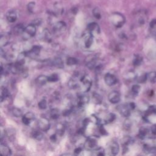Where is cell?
I'll list each match as a JSON object with an SVG mask.
<instances>
[{
    "mask_svg": "<svg viewBox=\"0 0 156 156\" xmlns=\"http://www.w3.org/2000/svg\"><path fill=\"white\" fill-rule=\"evenodd\" d=\"M148 130L147 129L143 128H141V129H140V130L139 135H138V136H139V137L141 138V139H143V138L146 137V134L148 133Z\"/></svg>",
    "mask_w": 156,
    "mask_h": 156,
    "instance_id": "1f68e13d",
    "label": "cell"
},
{
    "mask_svg": "<svg viewBox=\"0 0 156 156\" xmlns=\"http://www.w3.org/2000/svg\"><path fill=\"white\" fill-rule=\"evenodd\" d=\"M43 39L45 41H48L49 42V40L51 39V35L50 32H49L48 30H44L43 32Z\"/></svg>",
    "mask_w": 156,
    "mask_h": 156,
    "instance_id": "d6a6232c",
    "label": "cell"
},
{
    "mask_svg": "<svg viewBox=\"0 0 156 156\" xmlns=\"http://www.w3.org/2000/svg\"><path fill=\"white\" fill-rule=\"evenodd\" d=\"M32 137L35 138V139L37 140H41L43 137V135L42 133L40 132L39 131H34L32 133Z\"/></svg>",
    "mask_w": 156,
    "mask_h": 156,
    "instance_id": "4dcf8cb0",
    "label": "cell"
},
{
    "mask_svg": "<svg viewBox=\"0 0 156 156\" xmlns=\"http://www.w3.org/2000/svg\"><path fill=\"white\" fill-rule=\"evenodd\" d=\"M142 62V58L139 55H136L135 58L133 59V63L135 66H138Z\"/></svg>",
    "mask_w": 156,
    "mask_h": 156,
    "instance_id": "e575fe53",
    "label": "cell"
},
{
    "mask_svg": "<svg viewBox=\"0 0 156 156\" xmlns=\"http://www.w3.org/2000/svg\"><path fill=\"white\" fill-rule=\"evenodd\" d=\"M88 122H89V119H88V118H86L84 120L83 125H84V128H85V127L88 125Z\"/></svg>",
    "mask_w": 156,
    "mask_h": 156,
    "instance_id": "bcb514c9",
    "label": "cell"
},
{
    "mask_svg": "<svg viewBox=\"0 0 156 156\" xmlns=\"http://www.w3.org/2000/svg\"><path fill=\"white\" fill-rule=\"evenodd\" d=\"M77 62V60L76 58H74V57H68L67 60H66V64L70 65V66L76 65Z\"/></svg>",
    "mask_w": 156,
    "mask_h": 156,
    "instance_id": "f546056e",
    "label": "cell"
},
{
    "mask_svg": "<svg viewBox=\"0 0 156 156\" xmlns=\"http://www.w3.org/2000/svg\"><path fill=\"white\" fill-rule=\"evenodd\" d=\"M35 119V115L33 113L29 112L25 115L22 118V121L26 125H29L31 123V121Z\"/></svg>",
    "mask_w": 156,
    "mask_h": 156,
    "instance_id": "4fadbf2b",
    "label": "cell"
},
{
    "mask_svg": "<svg viewBox=\"0 0 156 156\" xmlns=\"http://www.w3.org/2000/svg\"><path fill=\"white\" fill-rule=\"evenodd\" d=\"M132 141V138L130 137L127 136L125 137V138L122 139V144H123L125 146H126L127 145H128L129 144H130Z\"/></svg>",
    "mask_w": 156,
    "mask_h": 156,
    "instance_id": "8d00e7d4",
    "label": "cell"
},
{
    "mask_svg": "<svg viewBox=\"0 0 156 156\" xmlns=\"http://www.w3.org/2000/svg\"><path fill=\"white\" fill-rule=\"evenodd\" d=\"M25 27L23 26L22 24H18L17 26H15L13 29V32L14 34L18 35V34H22L25 31Z\"/></svg>",
    "mask_w": 156,
    "mask_h": 156,
    "instance_id": "ffe728a7",
    "label": "cell"
},
{
    "mask_svg": "<svg viewBox=\"0 0 156 156\" xmlns=\"http://www.w3.org/2000/svg\"><path fill=\"white\" fill-rule=\"evenodd\" d=\"M48 81V77L44 75H40L36 78V83L38 85L42 86L45 85Z\"/></svg>",
    "mask_w": 156,
    "mask_h": 156,
    "instance_id": "e0dca14e",
    "label": "cell"
},
{
    "mask_svg": "<svg viewBox=\"0 0 156 156\" xmlns=\"http://www.w3.org/2000/svg\"><path fill=\"white\" fill-rule=\"evenodd\" d=\"M12 113L14 117L18 118L22 116V111L17 107H14L12 109Z\"/></svg>",
    "mask_w": 156,
    "mask_h": 156,
    "instance_id": "4316f807",
    "label": "cell"
},
{
    "mask_svg": "<svg viewBox=\"0 0 156 156\" xmlns=\"http://www.w3.org/2000/svg\"><path fill=\"white\" fill-rule=\"evenodd\" d=\"M84 44L86 48H88L92 45L93 42V36L92 33L87 30V32H85L83 35Z\"/></svg>",
    "mask_w": 156,
    "mask_h": 156,
    "instance_id": "5b68a950",
    "label": "cell"
},
{
    "mask_svg": "<svg viewBox=\"0 0 156 156\" xmlns=\"http://www.w3.org/2000/svg\"><path fill=\"white\" fill-rule=\"evenodd\" d=\"M0 152L3 155H10L12 154V151L9 148V146H7L4 143H1L0 144Z\"/></svg>",
    "mask_w": 156,
    "mask_h": 156,
    "instance_id": "9a60e30c",
    "label": "cell"
},
{
    "mask_svg": "<svg viewBox=\"0 0 156 156\" xmlns=\"http://www.w3.org/2000/svg\"><path fill=\"white\" fill-rule=\"evenodd\" d=\"M148 79V74H143L137 78V82L139 83H144Z\"/></svg>",
    "mask_w": 156,
    "mask_h": 156,
    "instance_id": "d590c367",
    "label": "cell"
},
{
    "mask_svg": "<svg viewBox=\"0 0 156 156\" xmlns=\"http://www.w3.org/2000/svg\"><path fill=\"white\" fill-rule=\"evenodd\" d=\"M156 26V19H154L150 23V27L151 28H154Z\"/></svg>",
    "mask_w": 156,
    "mask_h": 156,
    "instance_id": "ee69618b",
    "label": "cell"
},
{
    "mask_svg": "<svg viewBox=\"0 0 156 156\" xmlns=\"http://www.w3.org/2000/svg\"><path fill=\"white\" fill-rule=\"evenodd\" d=\"M148 79H149V81L152 83H155L156 82V72H150L148 74Z\"/></svg>",
    "mask_w": 156,
    "mask_h": 156,
    "instance_id": "f1b7e54d",
    "label": "cell"
},
{
    "mask_svg": "<svg viewBox=\"0 0 156 156\" xmlns=\"http://www.w3.org/2000/svg\"><path fill=\"white\" fill-rule=\"evenodd\" d=\"M92 99H93L94 103L96 104H101L102 101H103V97L99 94L95 93V92H94L93 95H92Z\"/></svg>",
    "mask_w": 156,
    "mask_h": 156,
    "instance_id": "44dd1931",
    "label": "cell"
},
{
    "mask_svg": "<svg viewBox=\"0 0 156 156\" xmlns=\"http://www.w3.org/2000/svg\"><path fill=\"white\" fill-rule=\"evenodd\" d=\"M59 76L57 74H53L48 77L49 82H57L59 80Z\"/></svg>",
    "mask_w": 156,
    "mask_h": 156,
    "instance_id": "74e56055",
    "label": "cell"
},
{
    "mask_svg": "<svg viewBox=\"0 0 156 156\" xmlns=\"http://www.w3.org/2000/svg\"><path fill=\"white\" fill-rule=\"evenodd\" d=\"M38 126L41 130L43 132H47L50 128V121L47 118H41L38 122Z\"/></svg>",
    "mask_w": 156,
    "mask_h": 156,
    "instance_id": "3957f363",
    "label": "cell"
},
{
    "mask_svg": "<svg viewBox=\"0 0 156 156\" xmlns=\"http://www.w3.org/2000/svg\"><path fill=\"white\" fill-rule=\"evenodd\" d=\"M68 86L70 87V88L72 89H75L79 87V82L77 79H76V77H73L71 78L70 80L68 82Z\"/></svg>",
    "mask_w": 156,
    "mask_h": 156,
    "instance_id": "7402d4cb",
    "label": "cell"
},
{
    "mask_svg": "<svg viewBox=\"0 0 156 156\" xmlns=\"http://www.w3.org/2000/svg\"><path fill=\"white\" fill-rule=\"evenodd\" d=\"M38 106H39V109L44 110L47 108V102L46 101V99H42L39 102V104H38Z\"/></svg>",
    "mask_w": 156,
    "mask_h": 156,
    "instance_id": "836d02e7",
    "label": "cell"
},
{
    "mask_svg": "<svg viewBox=\"0 0 156 156\" xmlns=\"http://www.w3.org/2000/svg\"><path fill=\"white\" fill-rule=\"evenodd\" d=\"M143 151L146 154L153 153L156 151V148L155 147H150L149 146L144 145L143 147Z\"/></svg>",
    "mask_w": 156,
    "mask_h": 156,
    "instance_id": "83f0119b",
    "label": "cell"
},
{
    "mask_svg": "<svg viewBox=\"0 0 156 156\" xmlns=\"http://www.w3.org/2000/svg\"><path fill=\"white\" fill-rule=\"evenodd\" d=\"M117 110L122 115L125 117H128L130 114V109L128 106V104H121L117 107Z\"/></svg>",
    "mask_w": 156,
    "mask_h": 156,
    "instance_id": "8992f818",
    "label": "cell"
},
{
    "mask_svg": "<svg viewBox=\"0 0 156 156\" xmlns=\"http://www.w3.org/2000/svg\"><path fill=\"white\" fill-rule=\"evenodd\" d=\"M99 131L100 132H101L103 135H106L107 134V132L105 129L104 128V127L103 126V125H101V126H100L99 128Z\"/></svg>",
    "mask_w": 156,
    "mask_h": 156,
    "instance_id": "7bdbcfd3",
    "label": "cell"
},
{
    "mask_svg": "<svg viewBox=\"0 0 156 156\" xmlns=\"http://www.w3.org/2000/svg\"><path fill=\"white\" fill-rule=\"evenodd\" d=\"M130 121L129 120H126L125 121V128H129L130 127Z\"/></svg>",
    "mask_w": 156,
    "mask_h": 156,
    "instance_id": "f6af8a7d",
    "label": "cell"
},
{
    "mask_svg": "<svg viewBox=\"0 0 156 156\" xmlns=\"http://www.w3.org/2000/svg\"><path fill=\"white\" fill-rule=\"evenodd\" d=\"M110 150L112 155H117L120 151L118 144L116 141H112L110 144Z\"/></svg>",
    "mask_w": 156,
    "mask_h": 156,
    "instance_id": "2e32d148",
    "label": "cell"
},
{
    "mask_svg": "<svg viewBox=\"0 0 156 156\" xmlns=\"http://www.w3.org/2000/svg\"><path fill=\"white\" fill-rule=\"evenodd\" d=\"M37 29L36 25L34 24H31V25H28L26 27H25V31L23 35V39L24 40H28L29 38L34 37L36 34Z\"/></svg>",
    "mask_w": 156,
    "mask_h": 156,
    "instance_id": "7a4b0ae2",
    "label": "cell"
},
{
    "mask_svg": "<svg viewBox=\"0 0 156 156\" xmlns=\"http://www.w3.org/2000/svg\"><path fill=\"white\" fill-rule=\"evenodd\" d=\"M52 65L55 66V67L62 69L64 67V64H63V60L62 59L59 58V57H56V58L54 59L53 61H52Z\"/></svg>",
    "mask_w": 156,
    "mask_h": 156,
    "instance_id": "d6986e66",
    "label": "cell"
},
{
    "mask_svg": "<svg viewBox=\"0 0 156 156\" xmlns=\"http://www.w3.org/2000/svg\"><path fill=\"white\" fill-rule=\"evenodd\" d=\"M110 21L116 28H121L125 23L126 19L125 16L119 12H114L110 16Z\"/></svg>",
    "mask_w": 156,
    "mask_h": 156,
    "instance_id": "6da1fadb",
    "label": "cell"
},
{
    "mask_svg": "<svg viewBox=\"0 0 156 156\" xmlns=\"http://www.w3.org/2000/svg\"><path fill=\"white\" fill-rule=\"evenodd\" d=\"M84 148L87 150L95 151V149L98 148L96 140L93 138H88L84 144Z\"/></svg>",
    "mask_w": 156,
    "mask_h": 156,
    "instance_id": "277c9868",
    "label": "cell"
},
{
    "mask_svg": "<svg viewBox=\"0 0 156 156\" xmlns=\"http://www.w3.org/2000/svg\"><path fill=\"white\" fill-rule=\"evenodd\" d=\"M9 43V37L6 35H1L0 37V44L1 47L6 46Z\"/></svg>",
    "mask_w": 156,
    "mask_h": 156,
    "instance_id": "cb8c5ba5",
    "label": "cell"
},
{
    "mask_svg": "<svg viewBox=\"0 0 156 156\" xmlns=\"http://www.w3.org/2000/svg\"><path fill=\"white\" fill-rule=\"evenodd\" d=\"M50 116L51 118L55 120L59 117V110L57 109H53L50 112Z\"/></svg>",
    "mask_w": 156,
    "mask_h": 156,
    "instance_id": "d4e9b609",
    "label": "cell"
},
{
    "mask_svg": "<svg viewBox=\"0 0 156 156\" xmlns=\"http://www.w3.org/2000/svg\"><path fill=\"white\" fill-rule=\"evenodd\" d=\"M108 99L112 104H117L119 103L121 99L120 93L117 91H113L109 93Z\"/></svg>",
    "mask_w": 156,
    "mask_h": 156,
    "instance_id": "52a82bcc",
    "label": "cell"
},
{
    "mask_svg": "<svg viewBox=\"0 0 156 156\" xmlns=\"http://www.w3.org/2000/svg\"><path fill=\"white\" fill-rule=\"evenodd\" d=\"M81 82H82V84L84 85L85 88H86L85 92L89 91V90L90 89V87L92 86V80L90 79V77L88 76L85 75L83 77L81 78Z\"/></svg>",
    "mask_w": 156,
    "mask_h": 156,
    "instance_id": "30bf717a",
    "label": "cell"
},
{
    "mask_svg": "<svg viewBox=\"0 0 156 156\" xmlns=\"http://www.w3.org/2000/svg\"><path fill=\"white\" fill-rule=\"evenodd\" d=\"M9 95V92L6 87H1V102H3Z\"/></svg>",
    "mask_w": 156,
    "mask_h": 156,
    "instance_id": "603a6c76",
    "label": "cell"
},
{
    "mask_svg": "<svg viewBox=\"0 0 156 156\" xmlns=\"http://www.w3.org/2000/svg\"><path fill=\"white\" fill-rule=\"evenodd\" d=\"M57 132L60 135H62L63 133H64V128H63V126L59 125L57 127Z\"/></svg>",
    "mask_w": 156,
    "mask_h": 156,
    "instance_id": "60d3db41",
    "label": "cell"
},
{
    "mask_svg": "<svg viewBox=\"0 0 156 156\" xmlns=\"http://www.w3.org/2000/svg\"><path fill=\"white\" fill-rule=\"evenodd\" d=\"M86 66L90 70L95 68L96 66V58L93 55H90L86 59Z\"/></svg>",
    "mask_w": 156,
    "mask_h": 156,
    "instance_id": "8fae6325",
    "label": "cell"
},
{
    "mask_svg": "<svg viewBox=\"0 0 156 156\" xmlns=\"http://www.w3.org/2000/svg\"><path fill=\"white\" fill-rule=\"evenodd\" d=\"M6 19L9 23H14L17 19V12L14 10H10L6 14Z\"/></svg>",
    "mask_w": 156,
    "mask_h": 156,
    "instance_id": "5bb4252c",
    "label": "cell"
},
{
    "mask_svg": "<svg viewBox=\"0 0 156 156\" xmlns=\"http://www.w3.org/2000/svg\"><path fill=\"white\" fill-rule=\"evenodd\" d=\"M87 30L93 34V32L99 33L100 31L99 27L96 23H91L87 26Z\"/></svg>",
    "mask_w": 156,
    "mask_h": 156,
    "instance_id": "ac0fdd59",
    "label": "cell"
},
{
    "mask_svg": "<svg viewBox=\"0 0 156 156\" xmlns=\"http://www.w3.org/2000/svg\"><path fill=\"white\" fill-rule=\"evenodd\" d=\"M93 14L94 17L97 19H100L101 17V13H100V11L98 8H95L93 10Z\"/></svg>",
    "mask_w": 156,
    "mask_h": 156,
    "instance_id": "f35d334b",
    "label": "cell"
},
{
    "mask_svg": "<svg viewBox=\"0 0 156 156\" xmlns=\"http://www.w3.org/2000/svg\"><path fill=\"white\" fill-rule=\"evenodd\" d=\"M66 27V25L65 22L62 21H58L54 25L52 30H53V32L55 34H60V33L62 32L65 31Z\"/></svg>",
    "mask_w": 156,
    "mask_h": 156,
    "instance_id": "ba28073f",
    "label": "cell"
},
{
    "mask_svg": "<svg viewBox=\"0 0 156 156\" xmlns=\"http://www.w3.org/2000/svg\"><path fill=\"white\" fill-rule=\"evenodd\" d=\"M35 5H36V4H35V3L34 2H31L29 3L28 5V9L29 12H31V13L34 12Z\"/></svg>",
    "mask_w": 156,
    "mask_h": 156,
    "instance_id": "b9f144b4",
    "label": "cell"
},
{
    "mask_svg": "<svg viewBox=\"0 0 156 156\" xmlns=\"http://www.w3.org/2000/svg\"><path fill=\"white\" fill-rule=\"evenodd\" d=\"M151 131H152V132L154 133V134L156 135V125H154L152 126V128H151Z\"/></svg>",
    "mask_w": 156,
    "mask_h": 156,
    "instance_id": "7dc6e473",
    "label": "cell"
},
{
    "mask_svg": "<svg viewBox=\"0 0 156 156\" xmlns=\"http://www.w3.org/2000/svg\"><path fill=\"white\" fill-rule=\"evenodd\" d=\"M41 48L39 46H34L32 48V49L29 51L26 52L27 56H29L31 58H35L39 54L40 52Z\"/></svg>",
    "mask_w": 156,
    "mask_h": 156,
    "instance_id": "7c38bea8",
    "label": "cell"
},
{
    "mask_svg": "<svg viewBox=\"0 0 156 156\" xmlns=\"http://www.w3.org/2000/svg\"><path fill=\"white\" fill-rule=\"evenodd\" d=\"M115 115L114 114H109L107 115V116L106 117V118H105L104 121L106 123H110V122H112L114 121L115 120Z\"/></svg>",
    "mask_w": 156,
    "mask_h": 156,
    "instance_id": "484cf974",
    "label": "cell"
},
{
    "mask_svg": "<svg viewBox=\"0 0 156 156\" xmlns=\"http://www.w3.org/2000/svg\"><path fill=\"white\" fill-rule=\"evenodd\" d=\"M140 90V86L138 84H135L132 87V92L134 94H138Z\"/></svg>",
    "mask_w": 156,
    "mask_h": 156,
    "instance_id": "ab89813d",
    "label": "cell"
},
{
    "mask_svg": "<svg viewBox=\"0 0 156 156\" xmlns=\"http://www.w3.org/2000/svg\"><path fill=\"white\" fill-rule=\"evenodd\" d=\"M104 81L106 84L109 86H113L117 84V78L114 74L110 73H107L105 75Z\"/></svg>",
    "mask_w": 156,
    "mask_h": 156,
    "instance_id": "9c48e42d",
    "label": "cell"
},
{
    "mask_svg": "<svg viewBox=\"0 0 156 156\" xmlns=\"http://www.w3.org/2000/svg\"><path fill=\"white\" fill-rule=\"evenodd\" d=\"M81 151H82V148H77L75 149V150H74V153L76 154H79Z\"/></svg>",
    "mask_w": 156,
    "mask_h": 156,
    "instance_id": "c3c4849f",
    "label": "cell"
}]
</instances>
